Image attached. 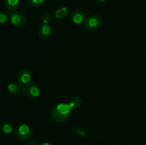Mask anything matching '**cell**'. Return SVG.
Instances as JSON below:
<instances>
[{
	"label": "cell",
	"instance_id": "cell-1",
	"mask_svg": "<svg viewBox=\"0 0 146 145\" xmlns=\"http://www.w3.org/2000/svg\"><path fill=\"white\" fill-rule=\"evenodd\" d=\"M71 108L69 105L60 103L54 107L51 112V117L55 122L61 123L68 120L71 115Z\"/></svg>",
	"mask_w": 146,
	"mask_h": 145
},
{
	"label": "cell",
	"instance_id": "cell-2",
	"mask_svg": "<svg viewBox=\"0 0 146 145\" xmlns=\"http://www.w3.org/2000/svg\"><path fill=\"white\" fill-rule=\"evenodd\" d=\"M14 134L16 139L18 140L26 142L32 137L34 134V130L29 125L24 124L19 125L17 129H14Z\"/></svg>",
	"mask_w": 146,
	"mask_h": 145
},
{
	"label": "cell",
	"instance_id": "cell-3",
	"mask_svg": "<svg viewBox=\"0 0 146 145\" xmlns=\"http://www.w3.org/2000/svg\"><path fill=\"white\" fill-rule=\"evenodd\" d=\"M22 92L24 97L29 100H34L40 95V89L37 85L33 83H28L22 87Z\"/></svg>",
	"mask_w": 146,
	"mask_h": 145
},
{
	"label": "cell",
	"instance_id": "cell-4",
	"mask_svg": "<svg viewBox=\"0 0 146 145\" xmlns=\"http://www.w3.org/2000/svg\"><path fill=\"white\" fill-rule=\"evenodd\" d=\"M101 24H102V21H101V17L99 16L94 14L86 18L84 23V26L88 31H94L98 30L101 27Z\"/></svg>",
	"mask_w": 146,
	"mask_h": 145
},
{
	"label": "cell",
	"instance_id": "cell-5",
	"mask_svg": "<svg viewBox=\"0 0 146 145\" xmlns=\"http://www.w3.org/2000/svg\"><path fill=\"white\" fill-rule=\"evenodd\" d=\"M9 20L11 24L17 27H23L27 21V16L21 11H15L9 15Z\"/></svg>",
	"mask_w": 146,
	"mask_h": 145
},
{
	"label": "cell",
	"instance_id": "cell-6",
	"mask_svg": "<svg viewBox=\"0 0 146 145\" xmlns=\"http://www.w3.org/2000/svg\"><path fill=\"white\" fill-rule=\"evenodd\" d=\"M32 72L28 68H22L17 74V82H19L21 84H26L30 83L32 80Z\"/></svg>",
	"mask_w": 146,
	"mask_h": 145
},
{
	"label": "cell",
	"instance_id": "cell-7",
	"mask_svg": "<svg viewBox=\"0 0 146 145\" xmlns=\"http://www.w3.org/2000/svg\"><path fill=\"white\" fill-rule=\"evenodd\" d=\"M71 19L75 24L81 25L85 23L86 16V14L82 10L76 9L71 13Z\"/></svg>",
	"mask_w": 146,
	"mask_h": 145
},
{
	"label": "cell",
	"instance_id": "cell-8",
	"mask_svg": "<svg viewBox=\"0 0 146 145\" xmlns=\"http://www.w3.org/2000/svg\"><path fill=\"white\" fill-rule=\"evenodd\" d=\"M51 28L49 25H42L38 31V36L41 39L47 40L51 36Z\"/></svg>",
	"mask_w": 146,
	"mask_h": 145
},
{
	"label": "cell",
	"instance_id": "cell-9",
	"mask_svg": "<svg viewBox=\"0 0 146 145\" xmlns=\"http://www.w3.org/2000/svg\"><path fill=\"white\" fill-rule=\"evenodd\" d=\"M7 90L11 95L14 96H17L19 95L22 91V87L21 83L19 82H10L7 86Z\"/></svg>",
	"mask_w": 146,
	"mask_h": 145
},
{
	"label": "cell",
	"instance_id": "cell-10",
	"mask_svg": "<svg viewBox=\"0 0 146 145\" xmlns=\"http://www.w3.org/2000/svg\"><path fill=\"white\" fill-rule=\"evenodd\" d=\"M6 9L10 11H15L19 7V0H4Z\"/></svg>",
	"mask_w": 146,
	"mask_h": 145
},
{
	"label": "cell",
	"instance_id": "cell-11",
	"mask_svg": "<svg viewBox=\"0 0 146 145\" xmlns=\"http://www.w3.org/2000/svg\"><path fill=\"white\" fill-rule=\"evenodd\" d=\"M13 127L9 122L2 121L0 122V132L4 134H9L12 132Z\"/></svg>",
	"mask_w": 146,
	"mask_h": 145
},
{
	"label": "cell",
	"instance_id": "cell-12",
	"mask_svg": "<svg viewBox=\"0 0 146 145\" xmlns=\"http://www.w3.org/2000/svg\"><path fill=\"white\" fill-rule=\"evenodd\" d=\"M81 104H82V99L81 98V97L77 96V95L72 97L68 102V105L71 107V109H77V108L80 107Z\"/></svg>",
	"mask_w": 146,
	"mask_h": 145
},
{
	"label": "cell",
	"instance_id": "cell-13",
	"mask_svg": "<svg viewBox=\"0 0 146 145\" xmlns=\"http://www.w3.org/2000/svg\"><path fill=\"white\" fill-rule=\"evenodd\" d=\"M68 14V9L66 7H61L60 8L57 9L55 11V16L58 19H62L65 18Z\"/></svg>",
	"mask_w": 146,
	"mask_h": 145
},
{
	"label": "cell",
	"instance_id": "cell-14",
	"mask_svg": "<svg viewBox=\"0 0 146 145\" xmlns=\"http://www.w3.org/2000/svg\"><path fill=\"white\" fill-rule=\"evenodd\" d=\"M52 21V16L49 12H44L41 16V21L43 25H49Z\"/></svg>",
	"mask_w": 146,
	"mask_h": 145
},
{
	"label": "cell",
	"instance_id": "cell-15",
	"mask_svg": "<svg viewBox=\"0 0 146 145\" xmlns=\"http://www.w3.org/2000/svg\"><path fill=\"white\" fill-rule=\"evenodd\" d=\"M46 0H27V3L32 7H38L43 5Z\"/></svg>",
	"mask_w": 146,
	"mask_h": 145
},
{
	"label": "cell",
	"instance_id": "cell-16",
	"mask_svg": "<svg viewBox=\"0 0 146 145\" xmlns=\"http://www.w3.org/2000/svg\"><path fill=\"white\" fill-rule=\"evenodd\" d=\"M9 19V16L5 12L0 11V25L5 24L6 23L8 22Z\"/></svg>",
	"mask_w": 146,
	"mask_h": 145
},
{
	"label": "cell",
	"instance_id": "cell-17",
	"mask_svg": "<svg viewBox=\"0 0 146 145\" xmlns=\"http://www.w3.org/2000/svg\"><path fill=\"white\" fill-rule=\"evenodd\" d=\"M29 145H37V143L35 140H34V141H31Z\"/></svg>",
	"mask_w": 146,
	"mask_h": 145
},
{
	"label": "cell",
	"instance_id": "cell-18",
	"mask_svg": "<svg viewBox=\"0 0 146 145\" xmlns=\"http://www.w3.org/2000/svg\"><path fill=\"white\" fill-rule=\"evenodd\" d=\"M94 1L97 3H104V2H105L106 0H94Z\"/></svg>",
	"mask_w": 146,
	"mask_h": 145
},
{
	"label": "cell",
	"instance_id": "cell-19",
	"mask_svg": "<svg viewBox=\"0 0 146 145\" xmlns=\"http://www.w3.org/2000/svg\"><path fill=\"white\" fill-rule=\"evenodd\" d=\"M39 145H51V144L49 143V142H42V143L40 144Z\"/></svg>",
	"mask_w": 146,
	"mask_h": 145
}]
</instances>
